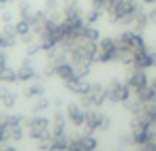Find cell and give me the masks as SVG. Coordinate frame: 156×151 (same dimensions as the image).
<instances>
[{"label": "cell", "mask_w": 156, "mask_h": 151, "mask_svg": "<svg viewBox=\"0 0 156 151\" xmlns=\"http://www.w3.org/2000/svg\"><path fill=\"white\" fill-rule=\"evenodd\" d=\"M90 7H94V9H101V11H105V9L109 7V0H90Z\"/></svg>", "instance_id": "32"}, {"label": "cell", "mask_w": 156, "mask_h": 151, "mask_svg": "<svg viewBox=\"0 0 156 151\" xmlns=\"http://www.w3.org/2000/svg\"><path fill=\"white\" fill-rule=\"evenodd\" d=\"M5 66H9V55H7V49L0 47V68H5Z\"/></svg>", "instance_id": "33"}, {"label": "cell", "mask_w": 156, "mask_h": 151, "mask_svg": "<svg viewBox=\"0 0 156 151\" xmlns=\"http://www.w3.org/2000/svg\"><path fill=\"white\" fill-rule=\"evenodd\" d=\"M135 96L145 104V102H156V89H152L150 85H145V87H141V89H137L135 92Z\"/></svg>", "instance_id": "20"}, {"label": "cell", "mask_w": 156, "mask_h": 151, "mask_svg": "<svg viewBox=\"0 0 156 151\" xmlns=\"http://www.w3.org/2000/svg\"><path fill=\"white\" fill-rule=\"evenodd\" d=\"M137 117L143 121V126H152V123H156V102H145L143 109H141V113H139Z\"/></svg>", "instance_id": "13"}, {"label": "cell", "mask_w": 156, "mask_h": 151, "mask_svg": "<svg viewBox=\"0 0 156 151\" xmlns=\"http://www.w3.org/2000/svg\"><path fill=\"white\" fill-rule=\"evenodd\" d=\"M147 17H150V26H156V5L147 7Z\"/></svg>", "instance_id": "34"}, {"label": "cell", "mask_w": 156, "mask_h": 151, "mask_svg": "<svg viewBox=\"0 0 156 151\" xmlns=\"http://www.w3.org/2000/svg\"><path fill=\"white\" fill-rule=\"evenodd\" d=\"M41 96H45V83H43L41 79L26 83V87H24V98H41Z\"/></svg>", "instance_id": "11"}, {"label": "cell", "mask_w": 156, "mask_h": 151, "mask_svg": "<svg viewBox=\"0 0 156 151\" xmlns=\"http://www.w3.org/2000/svg\"><path fill=\"white\" fill-rule=\"evenodd\" d=\"M17 77H20V83H30L41 79V70H37L34 66V58H28V55L22 58V64L17 66Z\"/></svg>", "instance_id": "5"}, {"label": "cell", "mask_w": 156, "mask_h": 151, "mask_svg": "<svg viewBox=\"0 0 156 151\" xmlns=\"http://www.w3.org/2000/svg\"><path fill=\"white\" fill-rule=\"evenodd\" d=\"M11 130H13V132H11V136H13V138H20V136H22V130H20L17 126H15V128H11Z\"/></svg>", "instance_id": "36"}, {"label": "cell", "mask_w": 156, "mask_h": 151, "mask_svg": "<svg viewBox=\"0 0 156 151\" xmlns=\"http://www.w3.org/2000/svg\"><path fill=\"white\" fill-rule=\"evenodd\" d=\"M15 102H17V94L9 87V85H0V104H2L5 109H13L15 106Z\"/></svg>", "instance_id": "12"}, {"label": "cell", "mask_w": 156, "mask_h": 151, "mask_svg": "<svg viewBox=\"0 0 156 151\" xmlns=\"http://www.w3.org/2000/svg\"><path fill=\"white\" fill-rule=\"evenodd\" d=\"M28 126H30V134L32 136H41L47 128H49V121L45 117H30L28 119Z\"/></svg>", "instance_id": "14"}, {"label": "cell", "mask_w": 156, "mask_h": 151, "mask_svg": "<svg viewBox=\"0 0 156 151\" xmlns=\"http://www.w3.org/2000/svg\"><path fill=\"white\" fill-rule=\"evenodd\" d=\"M115 41H118V47H124V49H130V51H137V49L147 47L143 34L139 30H133V28L130 30H122Z\"/></svg>", "instance_id": "2"}, {"label": "cell", "mask_w": 156, "mask_h": 151, "mask_svg": "<svg viewBox=\"0 0 156 151\" xmlns=\"http://www.w3.org/2000/svg\"><path fill=\"white\" fill-rule=\"evenodd\" d=\"M39 36L34 34V32H28V34H24V36H20V45H30V43H34Z\"/></svg>", "instance_id": "31"}, {"label": "cell", "mask_w": 156, "mask_h": 151, "mask_svg": "<svg viewBox=\"0 0 156 151\" xmlns=\"http://www.w3.org/2000/svg\"><path fill=\"white\" fill-rule=\"evenodd\" d=\"M0 22H2V24H13L15 22V11L2 7V11H0Z\"/></svg>", "instance_id": "28"}, {"label": "cell", "mask_w": 156, "mask_h": 151, "mask_svg": "<svg viewBox=\"0 0 156 151\" xmlns=\"http://www.w3.org/2000/svg\"><path fill=\"white\" fill-rule=\"evenodd\" d=\"M13 24H15V32H17V36H24V34L32 32V24H30L28 19H20V17H17V22H13Z\"/></svg>", "instance_id": "23"}, {"label": "cell", "mask_w": 156, "mask_h": 151, "mask_svg": "<svg viewBox=\"0 0 156 151\" xmlns=\"http://www.w3.org/2000/svg\"><path fill=\"white\" fill-rule=\"evenodd\" d=\"M141 2H143L145 7H154V5H156V0H141Z\"/></svg>", "instance_id": "39"}, {"label": "cell", "mask_w": 156, "mask_h": 151, "mask_svg": "<svg viewBox=\"0 0 156 151\" xmlns=\"http://www.w3.org/2000/svg\"><path fill=\"white\" fill-rule=\"evenodd\" d=\"M133 66H139V68H143V70L154 68V62H152V49H150V47H143V49L133 51Z\"/></svg>", "instance_id": "6"}, {"label": "cell", "mask_w": 156, "mask_h": 151, "mask_svg": "<svg viewBox=\"0 0 156 151\" xmlns=\"http://www.w3.org/2000/svg\"><path fill=\"white\" fill-rule=\"evenodd\" d=\"M66 117L71 119L73 126L86 123V111H83V106H81L79 102H69V104H66Z\"/></svg>", "instance_id": "8"}, {"label": "cell", "mask_w": 156, "mask_h": 151, "mask_svg": "<svg viewBox=\"0 0 156 151\" xmlns=\"http://www.w3.org/2000/svg\"><path fill=\"white\" fill-rule=\"evenodd\" d=\"M13 0H0V7H7V5H11Z\"/></svg>", "instance_id": "40"}, {"label": "cell", "mask_w": 156, "mask_h": 151, "mask_svg": "<svg viewBox=\"0 0 156 151\" xmlns=\"http://www.w3.org/2000/svg\"><path fill=\"white\" fill-rule=\"evenodd\" d=\"M81 2V0H62V9H66V7H77Z\"/></svg>", "instance_id": "35"}, {"label": "cell", "mask_w": 156, "mask_h": 151, "mask_svg": "<svg viewBox=\"0 0 156 151\" xmlns=\"http://www.w3.org/2000/svg\"><path fill=\"white\" fill-rule=\"evenodd\" d=\"M83 145H86L88 149H92V147H94V140H92V138H83Z\"/></svg>", "instance_id": "37"}, {"label": "cell", "mask_w": 156, "mask_h": 151, "mask_svg": "<svg viewBox=\"0 0 156 151\" xmlns=\"http://www.w3.org/2000/svg\"><path fill=\"white\" fill-rule=\"evenodd\" d=\"M43 9H45L47 13L60 11V9H62V0H43Z\"/></svg>", "instance_id": "26"}, {"label": "cell", "mask_w": 156, "mask_h": 151, "mask_svg": "<svg viewBox=\"0 0 156 151\" xmlns=\"http://www.w3.org/2000/svg\"><path fill=\"white\" fill-rule=\"evenodd\" d=\"M147 85H150V87H152V89H156V75H154V77H152V79H150V83H147Z\"/></svg>", "instance_id": "38"}, {"label": "cell", "mask_w": 156, "mask_h": 151, "mask_svg": "<svg viewBox=\"0 0 156 151\" xmlns=\"http://www.w3.org/2000/svg\"><path fill=\"white\" fill-rule=\"evenodd\" d=\"M147 26H150V17H147V7H143V9H139V11L135 13L133 30H139V32H143V30H145Z\"/></svg>", "instance_id": "15"}, {"label": "cell", "mask_w": 156, "mask_h": 151, "mask_svg": "<svg viewBox=\"0 0 156 151\" xmlns=\"http://www.w3.org/2000/svg\"><path fill=\"white\" fill-rule=\"evenodd\" d=\"M54 128H56V134H62L64 132V113H54Z\"/></svg>", "instance_id": "27"}, {"label": "cell", "mask_w": 156, "mask_h": 151, "mask_svg": "<svg viewBox=\"0 0 156 151\" xmlns=\"http://www.w3.org/2000/svg\"><path fill=\"white\" fill-rule=\"evenodd\" d=\"M124 81H126V85H128L133 92H137V89H141V87H145V85L150 83V77H147L145 70L139 68V66H126Z\"/></svg>", "instance_id": "4"}, {"label": "cell", "mask_w": 156, "mask_h": 151, "mask_svg": "<svg viewBox=\"0 0 156 151\" xmlns=\"http://www.w3.org/2000/svg\"><path fill=\"white\" fill-rule=\"evenodd\" d=\"M0 83H5V85H11V83H20V77H17V68H11V66H5V68H0Z\"/></svg>", "instance_id": "17"}, {"label": "cell", "mask_w": 156, "mask_h": 151, "mask_svg": "<svg viewBox=\"0 0 156 151\" xmlns=\"http://www.w3.org/2000/svg\"><path fill=\"white\" fill-rule=\"evenodd\" d=\"M118 58V41L115 36H103L98 41V55L94 64H111Z\"/></svg>", "instance_id": "1"}, {"label": "cell", "mask_w": 156, "mask_h": 151, "mask_svg": "<svg viewBox=\"0 0 156 151\" xmlns=\"http://www.w3.org/2000/svg\"><path fill=\"white\" fill-rule=\"evenodd\" d=\"M124 106H126V109H128L130 113L139 115V113H141V109H143V102H141V100H139L137 96H130V98H128V100L124 102Z\"/></svg>", "instance_id": "24"}, {"label": "cell", "mask_w": 156, "mask_h": 151, "mask_svg": "<svg viewBox=\"0 0 156 151\" xmlns=\"http://www.w3.org/2000/svg\"><path fill=\"white\" fill-rule=\"evenodd\" d=\"M90 98H92V104L94 106H101L105 100H107V85H103V83H96V81H92V85H90Z\"/></svg>", "instance_id": "9"}, {"label": "cell", "mask_w": 156, "mask_h": 151, "mask_svg": "<svg viewBox=\"0 0 156 151\" xmlns=\"http://www.w3.org/2000/svg\"><path fill=\"white\" fill-rule=\"evenodd\" d=\"M45 109H49V98H45V96L37 98V102H34L32 111H34V113H41V111H45Z\"/></svg>", "instance_id": "29"}, {"label": "cell", "mask_w": 156, "mask_h": 151, "mask_svg": "<svg viewBox=\"0 0 156 151\" xmlns=\"http://www.w3.org/2000/svg\"><path fill=\"white\" fill-rule=\"evenodd\" d=\"M62 85H64L69 92H73V94L81 96V94H88V92H90L92 81H88V79H79V77H73V79H69V81H64Z\"/></svg>", "instance_id": "7"}, {"label": "cell", "mask_w": 156, "mask_h": 151, "mask_svg": "<svg viewBox=\"0 0 156 151\" xmlns=\"http://www.w3.org/2000/svg\"><path fill=\"white\" fill-rule=\"evenodd\" d=\"M54 66H56V77H58L62 83L75 77V66H73V62H71V60L58 62V64H54Z\"/></svg>", "instance_id": "10"}, {"label": "cell", "mask_w": 156, "mask_h": 151, "mask_svg": "<svg viewBox=\"0 0 156 151\" xmlns=\"http://www.w3.org/2000/svg\"><path fill=\"white\" fill-rule=\"evenodd\" d=\"M133 96V89L126 85L124 79H111L109 85H107V100L109 102H126L128 98Z\"/></svg>", "instance_id": "3"}, {"label": "cell", "mask_w": 156, "mask_h": 151, "mask_svg": "<svg viewBox=\"0 0 156 151\" xmlns=\"http://www.w3.org/2000/svg\"><path fill=\"white\" fill-rule=\"evenodd\" d=\"M49 77H56V66L51 62H45V66L41 70V79H49Z\"/></svg>", "instance_id": "30"}, {"label": "cell", "mask_w": 156, "mask_h": 151, "mask_svg": "<svg viewBox=\"0 0 156 151\" xmlns=\"http://www.w3.org/2000/svg\"><path fill=\"white\" fill-rule=\"evenodd\" d=\"M39 53H43V49H41V43H39V39H37L34 43L26 45V55H28V58H37Z\"/></svg>", "instance_id": "25"}, {"label": "cell", "mask_w": 156, "mask_h": 151, "mask_svg": "<svg viewBox=\"0 0 156 151\" xmlns=\"http://www.w3.org/2000/svg\"><path fill=\"white\" fill-rule=\"evenodd\" d=\"M32 15H34V9H32V5L28 2V0H17V17L30 22Z\"/></svg>", "instance_id": "19"}, {"label": "cell", "mask_w": 156, "mask_h": 151, "mask_svg": "<svg viewBox=\"0 0 156 151\" xmlns=\"http://www.w3.org/2000/svg\"><path fill=\"white\" fill-rule=\"evenodd\" d=\"M88 2H90V0H88Z\"/></svg>", "instance_id": "42"}, {"label": "cell", "mask_w": 156, "mask_h": 151, "mask_svg": "<svg viewBox=\"0 0 156 151\" xmlns=\"http://www.w3.org/2000/svg\"><path fill=\"white\" fill-rule=\"evenodd\" d=\"M73 66H75V77H79V79H88L92 72V62H79Z\"/></svg>", "instance_id": "22"}, {"label": "cell", "mask_w": 156, "mask_h": 151, "mask_svg": "<svg viewBox=\"0 0 156 151\" xmlns=\"http://www.w3.org/2000/svg\"><path fill=\"white\" fill-rule=\"evenodd\" d=\"M79 41H92V43H98V41H101V32H98V28L86 24V26L81 28V32H79Z\"/></svg>", "instance_id": "16"}, {"label": "cell", "mask_w": 156, "mask_h": 151, "mask_svg": "<svg viewBox=\"0 0 156 151\" xmlns=\"http://www.w3.org/2000/svg\"><path fill=\"white\" fill-rule=\"evenodd\" d=\"M103 119H105L103 113H98V111H94V109L86 111V126H88V128H96V126H101Z\"/></svg>", "instance_id": "21"}, {"label": "cell", "mask_w": 156, "mask_h": 151, "mask_svg": "<svg viewBox=\"0 0 156 151\" xmlns=\"http://www.w3.org/2000/svg\"><path fill=\"white\" fill-rule=\"evenodd\" d=\"M2 134H5V128H2V126H0V136H2Z\"/></svg>", "instance_id": "41"}, {"label": "cell", "mask_w": 156, "mask_h": 151, "mask_svg": "<svg viewBox=\"0 0 156 151\" xmlns=\"http://www.w3.org/2000/svg\"><path fill=\"white\" fill-rule=\"evenodd\" d=\"M103 15H105V11L90 7V9H86V11H83V22H86L88 26H96V24L101 22V17H103Z\"/></svg>", "instance_id": "18"}]
</instances>
